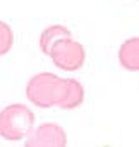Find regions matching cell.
<instances>
[{
	"label": "cell",
	"mask_w": 139,
	"mask_h": 147,
	"mask_svg": "<svg viewBox=\"0 0 139 147\" xmlns=\"http://www.w3.org/2000/svg\"><path fill=\"white\" fill-rule=\"evenodd\" d=\"M65 91V79L57 77L55 74L41 72L29 79L26 86L28 99L38 108L59 106Z\"/></svg>",
	"instance_id": "cell-1"
},
{
	"label": "cell",
	"mask_w": 139,
	"mask_h": 147,
	"mask_svg": "<svg viewBox=\"0 0 139 147\" xmlns=\"http://www.w3.org/2000/svg\"><path fill=\"white\" fill-rule=\"evenodd\" d=\"M35 128V113L26 105L14 103L0 111V137L9 142H19Z\"/></svg>",
	"instance_id": "cell-2"
},
{
	"label": "cell",
	"mask_w": 139,
	"mask_h": 147,
	"mask_svg": "<svg viewBox=\"0 0 139 147\" xmlns=\"http://www.w3.org/2000/svg\"><path fill=\"white\" fill-rule=\"evenodd\" d=\"M53 63L62 69V70H79L82 65H84V60H86V51H84V46L70 38H64V39H59L52 50H50V55H48Z\"/></svg>",
	"instance_id": "cell-3"
},
{
	"label": "cell",
	"mask_w": 139,
	"mask_h": 147,
	"mask_svg": "<svg viewBox=\"0 0 139 147\" xmlns=\"http://www.w3.org/2000/svg\"><path fill=\"white\" fill-rule=\"evenodd\" d=\"M28 147H64L67 146L65 130L57 123H43L38 128H33L26 137Z\"/></svg>",
	"instance_id": "cell-4"
},
{
	"label": "cell",
	"mask_w": 139,
	"mask_h": 147,
	"mask_svg": "<svg viewBox=\"0 0 139 147\" xmlns=\"http://www.w3.org/2000/svg\"><path fill=\"white\" fill-rule=\"evenodd\" d=\"M119 60L122 67L129 72H138L139 70V39L132 38L127 39L120 50H119Z\"/></svg>",
	"instance_id": "cell-5"
},
{
	"label": "cell",
	"mask_w": 139,
	"mask_h": 147,
	"mask_svg": "<svg viewBox=\"0 0 139 147\" xmlns=\"http://www.w3.org/2000/svg\"><path fill=\"white\" fill-rule=\"evenodd\" d=\"M84 101V89L82 86L74 80V79H65V91L64 96L59 103V108L62 110H74L77 106H81Z\"/></svg>",
	"instance_id": "cell-6"
},
{
	"label": "cell",
	"mask_w": 139,
	"mask_h": 147,
	"mask_svg": "<svg viewBox=\"0 0 139 147\" xmlns=\"http://www.w3.org/2000/svg\"><path fill=\"white\" fill-rule=\"evenodd\" d=\"M72 36V33H70L69 28H65V26H60V24H55V26H50V28H46L43 33H41V36H40V48H41V51L48 57L50 55V50H52V46L59 41V39H64V38H70Z\"/></svg>",
	"instance_id": "cell-7"
},
{
	"label": "cell",
	"mask_w": 139,
	"mask_h": 147,
	"mask_svg": "<svg viewBox=\"0 0 139 147\" xmlns=\"http://www.w3.org/2000/svg\"><path fill=\"white\" fill-rule=\"evenodd\" d=\"M14 45V33L10 26L3 21H0V57L5 55Z\"/></svg>",
	"instance_id": "cell-8"
}]
</instances>
